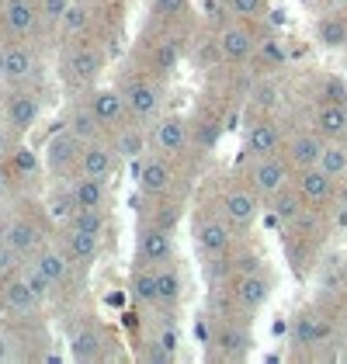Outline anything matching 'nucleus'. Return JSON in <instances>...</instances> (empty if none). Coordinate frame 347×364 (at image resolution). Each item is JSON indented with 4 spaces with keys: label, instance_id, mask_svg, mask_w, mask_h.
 <instances>
[{
    "label": "nucleus",
    "instance_id": "nucleus-33",
    "mask_svg": "<svg viewBox=\"0 0 347 364\" xmlns=\"http://www.w3.org/2000/svg\"><path fill=\"white\" fill-rule=\"evenodd\" d=\"M316 38L323 49H347V14L330 11L316 21Z\"/></svg>",
    "mask_w": 347,
    "mask_h": 364
},
{
    "label": "nucleus",
    "instance_id": "nucleus-9",
    "mask_svg": "<svg viewBox=\"0 0 347 364\" xmlns=\"http://www.w3.org/2000/svg\"><path fill=\"white\" fill-rule=\"evenodd\" d=\"M219 212H223V219L240 232V229H250L254 225V219H257L260 212V195L247 184V181H236V184H226L219 195H215V201H212Z\"/></svg>",
    "mask_w": 347,
    "mask_h": 364
},
{
    "label": "nucleus",
    "instance_id": "nucleus-34",
    "mask_svg": "<svg viewBox=\"0 0 347 364\" xmlns=\"http://www.w3.org/2000/svg\"><path fill=\"white\" fill-rule=\"evenodd\" d=\"M319 167L326 170L333 181H347V139H330L326 142Z\"/></svg>",
    "mask_w": 347,
    "mask_h": 364
},
{
    "label": "nucleus",
    "instance_id": "nucleus-25",
    "mask_svg": "<svg viewBox=\"0 0 347 364\" xmlns=\"http://www.w3.org/2000/svg\"><path fill=\"white\" fill-rule=\"evenodd\" d=\"M122 164V156L115 153V146L105 139H90L84 142V153H80V173H87V177H112L115 173V167Z\"/></svg>",
    "mask_w": 347,
    "mask_h": 364
},
{
    "label": "nucleus",
    "instance_id": "nucleus-37",
    "mask_svg": "<svg viewBox=\"0 0 347 364\" xmlns=\"http://www.w3.org/2000/svg\"><path fill=\"white\" fill-rule=\"evenodd\" d=\"M70 4H73V0H42V4H38L42 28H46V31H56L59 25H63V18H66V11H70Z\"/></svg>",
    "mask_w": 347,
    "mask_h": 364
},
{
    "label": "nucleus",
    "instance_id": "nucleus-28",
    "mask_svg": "<svg viewBox=\"0 0 347 364\" xmlns=\"http://www.w3.org/2000/svg\"><path fill=\"white\" fill-rule=\"evenodd\" d=\"M181 299H184V278H181L177 264L156 267V309L160 312H177Z\"/></svg>",
    "mask_w": 347,
    "mask_h": 364
},
{
    "label": "nucleus",
    "instance_id": "nucleus-43",
    "mask_svg": "<svg viewBox=\"0 0 347 364\" xmlns=\"http://www.w3.org/2000/svg\"><path fill=\"white\" fill-rule=\"evenodd\" d=\"M11 354V340H7V333H0V361Z\"/></svg>",
    "mask_w": 347,
    "mask_h": 364
},
{
    "label": "nucleus",
    "instance_id": "nucleus-40",
    "mask_svg": "<svg viewBox=\"0 0 347 364\" xmlns=\"http://www.w3.org/2000/svg\"><path fill=\"white\" fill-rule=\"evenodd\" d=\"M84 21H87V7L84 4H70V11H66V18H63V35H77V31L84 28Z\"/></svg>",
    "mask_w": 347,
    "mask_h": 364
},
{
    "label": "nucleus",
    "instance_id": "nucleus-39",
    "mask_svg": "<svg viewBox=\"0 0 347 364\" xmlns=\"http://www.w3.org/2000/svg\"><path fill=\"white\" fill-rule=\"evenodd\" d=\"M28 264V257H21V253L14 250L4 236H0V281H7L11 274H18L21 267Z\"/></svg>",
    "mask_w": 347,
    "mask_h": 364
},
{
    "label": "nucleus",
    "instance_id": "nucleus-21",
    "mask_svg": "<svg viewBox=\"0 0 347 364\" xmlns=\"http://www.w3.org/2000/svg\"><path fill=\"white\" fill-rule=\"evenodd\" d=\"M243 149H247V156H271V153H282V149H285V132H282V125H278L274 118H267V114H257V118L247 125V132H243Z\"/></svg>",
    "mask_w": 347,
    "mask_h": 364
},
{
    "label": "nucleus",
    "instance_id": "nucleus-13",
    "mask_svg": "<svg viewBox=\"0 0 347 364\" xmlns=\"http://www.w3.org/2000/svg\"><path fill=\"white\" fill-rule=\"evenodd\" d=\"M80 153H84V142L70 129H63L59 136H53L49 149H46V167L56 181H73L80 173Z\"/></svg>",
    "mask_w": 347,
    "mask_h": 364
},
{
    "label": "nucleus",
    "instance_id": "nucleus-12",
    "mask_svg": "<svg viewBox=\"0 0 347 364\" xmlns=\"http://www.w3.org/2000/svg\"><path fill=\"white\" fill-rule=\"evenodd\" d=\"M215 46H219L223 63H230V66H243L247 59L254 56V49H257V31H254V21H240V18H233L230 25L219 31Z\"/></svg>",
    "mask_w": 347,
    "mask_h": 364
},
{
    "label": "nucleus",
    "instance_id": "nucleus-6",
    "mask_svg": "<svg viewBox=\"0 0 347 364\" xmlns=\"http://www.w3.org/2000/svg\"><path fill=\"white\" fill-rule=\"evenodd\" d=\"M38 49L28 38H4L0 42V87L31 84L38 77Z\"/></svg>",
    "mask_w": 347,
    "mask_h": 364
},
{
    "label": "nucleus",
    "instance_id": "nucleus-4",
    "mask_svg": "<svg viewBox=\"0 0 347 364\" xmlns=\"http://www.w3.org/2000/svg\"><path fill=\"white\" fill-rule=\"evenodd\" d=\"M191 236H195V247H198L208 260H223V257L233 250L236 229L223 219V212H219L215 205H205V208L195 212V219H191Z\"/></svg>",
    "mask_w": 347,
    "mask_h": 364
},
{
    "label": "nucleus",
    "instance_id": "nucleus-16",
    "mask_svg": "<svg viewBox=\"0 0 347 364\" xmlns=\"http://www.w3.org/2000/svg\"><path fill=\"white\" fill-rule=\"evenodd\" d=\"M87 101H90V112H94V118H97V125H101L105 136H112L118 125H125L132 118L129 105H125V94L118 87H94L87 94Z\"/></svg>",
    "mask_w": 347,
    "mask_h": 364
},
{
    "label": "nucleus",
    "instance_id": "nucleus-31",
    "mask_svg": "<svg viewBox=\"0 0 347 364\" xmlns=\"http://www.w3.org/2000/svg\"><path fill=\"white\" fill-rule=\"evenodd\" d=\"M129 295H132V302H139V306L156 309V267H149V264H132Z\"/></svg>",
    "mask_w": 347,
    "mask_h": 364
},
{
    "label": "nucleus",
    "instance_id": "nucleus-10",
    "mask_svg": "<svg viewBox=\"0 0 347 364\" xmlns=\"http://www.w3.org/2000/svg\"><path fill=\"white\" fill-rule=\"evenodd\" d=\"M271 288H274V281L267 271H247V274H240V278H233V312H240V316H257L260 309L267 306V299H271Z\"/></svg>",
    "mask_w": 347,
    "mask_h": 364
},
{
    "label": "nucleus",
    "instance_id": "nucleus-38",
    "mask_svg": "<svg viewBox=\"0 0 347 364\" xmlns=\"http://www.w3.org/2000/svg\"><path fill=\"white\" fill-rule=\"evenodd\" d=\"M226 11L240 21H260L267 14V0H226Z\"/></svg>",
    "mask_w": 347,
    "mask_h": 364
},
{
    "label": "nucleus",
    "instance_id": "nucleus-42",
    "mask_svg": "<svg viewBox=\"0 0 347 364\" xmlns=\"http://www.w3.org/2000/svg\"><path fill=\"white\" fill-rule=\"evenodd\" d=\"M11 184H14V177H11V170H7V164H0V201L11 195Z\"/></svg>",
    "mask_w": 347,
    "mask_h": 364
},
{
    "label": "nucleus",
    "instance_id": "nucleus-24",
    "mask_svg": "<svg viewBox=\"0 0 347 364\" xmlns=\"http://www.w3.org/2000/svg\"><path fill=\"white\" fill-rule=\"evenodd\" d=\"M309 125H313L326 142L330 139H347V101L319 97L316 108L309 112Z\"/></svg>",
    "mask_w": 347,
    "mask_h": 364
},
{
    "label": "nucleus",
    "instance_id": "nucleus-17",
    "mask_svg": "<svg viewBox=\"0 0 347 364\" xmlns=\"http://www.w3.org/2000/svg\"><path fill=\"white\" fill-rule=\"evenodd\" d=\"M188 146H191V125L184 114H160L153 122V149L156 153L177 160L188 153Z\"/></svg>",
    "mask_w": 347,
    "mask_h": 364
},
{
    "label": "nucleus",
    "instance_id": "nucleus-41",
    "mask_svg": "<svg viewBox=\"0 0 347 364\" xmlns=\"http://www.w3.org/2000/svg\"><path fill=\"white\" fill-rule=\"evenodd\" d=\"M18 136L7 129V125H0V164H7L11 156H14V149H18Z\"/></svg>",
    "mask_w": 347,
    "mask_h": 364
},
{
    "label": "nucleus",
    "instance_id": "nucleus-8",
    "mask_svg": "<svg viewBox=\"0 0 347 364\" xmlns=\"http://www.w3.org/2000/svg\"><path fill=\"white\" fill-rule=\"evenodd\" d=\"M0 236L21 253V257H31L38 247L49 243V225H46L38 208H35V212H11V215L4 219V225H0Z\"/></svg>",
    "mask_w": 347,
    "mask_h": 364
},
{
    "label": "nucleus",
    "instance_id": "nucleus-1",
    "mask_svg": "<svg viewBox=\"0 0 347 364\" xmlns=\"http://www.w3.org/2000/svg\"><path fill=\"white\" fill-rule=\"evenodd\" d=\"M118 90L125 94V105H129V114L143 125H153L160 114H164V80L153 77L149 70H129L122 80H118Z\"/></svg>",
    "mask_w": 347,
    "mask_h": 364
},
{
    "label": "nucleus",
    "instance_id": "nucleus-7",
    "mask_svg": "<svg viewBox=\"0 0 347 364\" xmlns=\"http://www.w3.org/2000/svg\"><path fill=\"white\" fill-rule=\"evenodd\" d=\"M63 73H66L70 87L94 90L97 77L105 73V53H101V46H97L94 38H84V42L70 46L66 56H63Z\"/></svg>",
    "mask_w": 347,
    "mask_h": 364
},
{
    "label": "nucleus",
    "instance_id": "nucleus-14",
    "mask_svg": "<svg viewBox=\"0 0 347 364\" xmlns=\"http://www.w3.org/2000/svg\"><path fill=\"white\" fill-rule=\"evenodd\" d=\"M28 260L38 267V271H42V274H46V278L53 281V288H56V291H59V288H66V284L77 278V274H84V271L73 264V257L66 253V247H63V243H53V240H49L46 247H38Z\"/></svg>",
    "mask_w": 347,
    "mask_h": 364
},
{
    "label": "nucleus",
    "instance_id": "nucleus-36",
    "mask_svg": "<svg viewBox=\"0 0 347 364\" xmlns=\"http://www.w3.org/2000/svg\"><path fill=\"white\" fill-rule=\"evenodd\" d=\"M188 11H191V4H188V0H153V21H160V25H174V21H181Z\"/></svg>",
    "mask_w": 347,
    "mask_h": 364
},
{
    "label": "nucleus",
    "instance_id": "nucleus-26",
    "mask_svg": "<svg viewBox=\"0 0 347 364\" xmlns=\"http://www.w3.org/2000/svg\"><path fill=\"white\" fill-rule=\"evenodd\" d=\"M108 333L97 326V323H87V326H80L77 333H73V340H70V358L73 361H80V364H87V361H105L108 354Z\"/></svg>",
    "mask_w": 347,
    "mask_h": 364
},
{
    "label": "nucleus",
    "instance_id": "nucleus-32",
    "mask_svg": "<svg viewBox=\"0 0 347 364\" xmlns=\"http://www.w3.org/2000/svg\"><path fill=\"white\" fill-rule=\"evenodd\" d=\"M66 129L77 136L80 142H90V139H101L105 132H101V125H97V118L90 112V101H77L73 108H70V118H66Z\"/></svg>",
    "mask_w": 347,
    "mask_h": 364
},
{
    "label": "nucleus",
    "instance_id": "nucleus-5",
    "mask_svg": "<svg viewBox=\"0 0 347 364\" xmlns=\"http://www.w3.org/2000/svg\"><path fill=\"white\" fill-rule=\"evenodd\" d=\"M292 177H295V170H292V164L285 160V153L247 156V164H243V181H247L260 198H267V201L278 195V191H285L292 184Z\"/></svg>",
    "mask_w": 347,
    "mask_h": 364
},
{
    "label": "nucleus",
    "instance_id": "nucleus-35",
    "mask_svg": "<svg viewBox=\"0 0 347 364\" xmlns=\"http://www.w3.org/2000/svg\"><path fill=\"white\" fill-rule=\"evenodd\" d=\"M49 212L59 219V225L70 223L73 219V212H77V198H73V188H70V181L66 184H59L53 198H49Z\"/></svg>",
    "mask_w": 347,
    "mask_h": 364
},
{
    "label": "nucleus",
    "instance_id": "nucleus-45",
    "mask_svg": "<svg viewBox=\"0 0 347 364\" xmlns=\"http://www.w3.org/2000/svg\"><path fill=\"white\" fill-rule=\"evenodd\" d=\"M323 4H330V0H323Z\"/></svg>",
    "mask_w": 347,
    "mask_h": 364
},
{
    "label": "nucleus",
    "instance_id": "nucleus-19",
    "mask_svg": "<svg viewBox=\"0 0 347 364\" xmlns=\"http://www.w3.org/2000/svg\"><path fill=\"white\" fill-rule=\"evenodd\" d=\"M337 184H341V181H333L323 167L295 170V191L306 198V205H309L313 212L326 208V205H333V198H337Z\"/></svg>",
    "mask_w": 347,
    "mask_h": 364
},
{
    "label": "nucleus",
    "instance_id": "nucleus-30",
    "mask_svg": "<svg viewBox=\"0 0 347 364\" xmlns=\"http://www.w3.org/2000/svg\"><path fill=\"white\" fill-rule=\"evenodd\" d=\"M271 212L278 215V223H285V225H295V223H302L313 208L306 205V198L299 195L295 188H285V191H278V195L271 198Z\"/></svg>",
    "mask_w": 347,
    "mask_h": 364
},
{
    "label": "nucleus",
    "instance_id": "nucleus-29",
    "mask_svg": "<svg viewBox=\"0 0 347 364\" xmlns=\"http://www.w3.org/2000/svg\"><path fill=\"white\" fill-rule=\"evenodd\" d=\"M73 198H77V208H108V181L105 177H87L77 173L70 181Z\"/></svg>",
    "mask_w": 347,
    "mask_h": 364
},
{
    "label": "nucleus",
    "instance_id": "nucleus-2",
    "mask_svg": "<svg viewBox=\"0 0 347 364\" xmlns=\"http://www.w3.org/2000/svg\"><path fill=\"white\" fill-rule=\"evenodd\" d=\"M250 347H254V333H250V316H240V312H226L215 319L212 336H208V358L212 361H247L250 358Z\"/></svg>",
    "mask_w": 347,
    "mask_h": 364
},
{
    "label": "nucleus",
    "instance_id": "nucleus-44",
    "mask_svg": "<svg viewBox=\"0 0 347 364\" xmlns=\"http://www.w3.org/2000/svg\"><path fill=\"white\" fill-rule=\"evenodd\" d=\"M31 4H42V0H31Z\"/></svg>",
    "mask_w": 347,
    "mask_h": 364
},
{
    "label": "nucleus",
    "instance_id": "nucleus-27",
    "mask_svg": "<svg viewBox=\"0 0 347 364\" xmlns=\"http://www.w3.org/2000/svg\"><path fill=\"white\" fill-rule=\"evenodd\" d=\"M105 139L115 146V153L125 160V164H139L146 156V125L136 122V118H129L125 125H118L115 132L105 136Z\"/></svg>",
    "mask_w": 347,
    "mask_h": 364
},
{
    "label": "nucleus",
    "instance_id": "nucleus-18",
    "mask_svg": "<svg viewBox=\"0 0 347 364\" xmlns=\"http://www.w3.org/2000/svg\"><path fill=\"white\" fill-rule=\"evenodd\" d=\"M42 28L38 4L31 0H0V35L4 38H31V31Z\"/></svg>",
    "mask_w": 347,
    "mask_h": 364
},
{
    "label": "nucleus",
    "instance_id": "nucleus-15",
    "mask_svg": "<svg viewBox=\"0 0 347 364\" xmlns=\"http://www.w3.org/2000/svg\"><path fill=\"white\" fill-rule=\"evenodd\" d=\"M136 177H139V191H143V198H164L174 188L177 167H174L171 156H164V153L149 149L143 160H139Z\"/></svg>",
    "mask_w": 347,
    "mask_h": 364
},
{
    "label": "nucleus",
    "instance_id": "nucleus-23",
    "mask_svg": "<svg viewBox=\"0 0 347 364\" xmlns=\"http://www.w3.org/2000/svg\"><path fill=\"white\" fill-rule=\"evenodd\" d=\"M59 243L66 247V253L73 257V264L80 271H90L94 260H97V253H101V236H94L87 229H77V225H70V223L59 225Z\"/></svg>",
    "mask_w": 347,
    "mask_h": 364
},
{
    "label": "nucleus",
    "instance_id": "nucleus-22",
    "mask_svg": "<svg viewBox=\"0 0 347 364\" xmlns=\"http://www.w3.org/2000/svg\"><path fill=\"white\" fill-rule=\"evenodd\" d=\"M0 302L7 309V316H18V319H28L42 309V299L35 295V288L25 281L21 271L11 274L7 281H0Z\"/></svg>",
    "mask_w": 347,
    "mask_h": 364
},
{
    "label": "nucleus",
    "instance_id": "nucleus-20",
    "mask_svg": "<svg viewBox=\"0 0 347 364\" xmlns=\"http://www.w3.org/2000/svg\"><path fill=\"white\" fill-rule=\"evenodd\" d=\"M323 149H326V139L309 125V129H299V132L285 136V149L282 153L292 164V170H306V167H319Z\"/></svg>",
    "mask_w": 347,
    "mask_h": 364
},
{
    "label": "nucleus",
    "instance_id": "nucleus-11",
    "mask_svg": "<svg viewBox=\"0 0 347 364\" xmlns=\"http://www.w3.org/2000/svg\"><path fill=\"white\" fill-rule=\"evenodd\" d=\"M136 264H149V267L174 264V240L167 225L160 223L139 225V232H136Z\"/></svg>",
    "mask_w": 347,
    "mask_h": 364
},
{
    "label": "nucleus",
    "instance_id": "nucleus-3",
    "mask_svg": "<svg viewBox=\"0 0 347 364\" xmlns=\"http://www.w3.org/2000/svg\"><path fill=\"white\" fill-rule=\"evenodd\" d=\"M38 118H42V101H38V94L31 90V84L4 87V94H0V122H4L18 139L28 136L31 129L38 125Z\"/></svg>",
    "mask_w": 347,
    "mask_h": 364
}]
</instances>
